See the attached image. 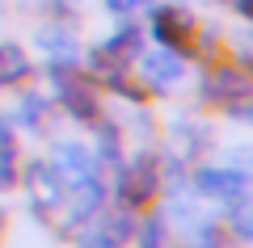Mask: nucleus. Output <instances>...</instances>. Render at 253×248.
Segmentation results:
<instances>
[{
  "mask_svg": "<svg viewBox=\"0 0 253 248\" xmlns=\"http://www.w3.org/2000/svg\"><path fill=\"white\" fill-rule=\"evenodd\" d=\"M232 4H236V13H241V17H249V13H253V0H232Z\"/></svg>",
  "mask_w": 253,
  "mask_h": 248,
  "instance_id": "obj_22",
  "label": "nucleus"
},
{
  "mask_svg": "<svg viewBox=\"0 0 253 248\" xmlns=\"http://www.w3.org/2000/svg\"><path fill=\"white\" fill-rule=\"evenodd\" d=\"M38 46L46 51V63H51V68H76V59H81V42H76L68 30H59V26L38 30Z\"/></svg>",
  "mask_w": 253,
  "mask_h": 248,
  "instance_id": "obj_7",
  "label": "nucleus"
},
{
  "mask_svg": "<svg viewBox=\"0 0 253 248\" xmlns=\"http://www.w3.org/2000/svg\"><path fill=\"white\" fill-rule=\"evenodd\" d=\"M110 9L118 13V17H123V13H131V9H139V4H144V0H106Z\"/></svg>",
  "mask_w": 253,
  "mask_h": 248,
  "instance_id": "obj_21",
  "label": "nucleus"
},
{
  "mask_svg": "<svg viewBox=\"0 0 253 248\" xmlns=\"http://www.w3.org/2000/svg\"><path fill=\"white\" fill-rule=\"evenodd\" d=\"M51 80H55V89H59V101L68 106V114H72L76 122H97L101 118V106H97V97H93V89L72 68H51Z\"/></svg>",
  "mask_w": 253,
  "mask_h": 248,
  "instance_id": "obj_2",
  "label": "nucleus"
},
{
  "mask_svg": "<svg viewBox=\"0 0 253 248\" xmlns=\"http://www.w3.org/2000/svg\"><path fill=\"white\" fill-rule=\"evenodd\" d=\"M144 80L152 84V89H173V84L181 80V55H173L169 46L148 51L144 55Z\"/></svg>",
  "mask_w": 253,
  "mask_h": 248,
  "instance_id": "obj_8",
  "label": "nucleus"
},
{
  "mask_svg": "<svg viewBox=\"0 0 253 248\" xmlns=\"http://www.w3.org/2000/svg\"><path fill=\"white\" fill-rule=\"evenodd\" d=\"M97 147H101V160L118 169V131L110 122H101V118H97Z\"/></svg>",
  "mask_w": 253,
  "mask_h": 248,
  "instance_id": "obj_12",
  "label": "nucleus"
},
{
  "mask_svg": "<svg viewBox=\"0 0 253 248\" xmlns=\"http://www.w3.org/2000/svg\"><path fill=\"white\" fill-rule=\"evenodd\" d=\"M26 181H30L26 189H30V202H34L38 214H51L55 206L68 198V185H63V177H59V169H55V164H34Z\"/></svg>",
  "mask_w": 253,
  "mask_h": 248,
  "instance_id": "obj_4",
  "label": "nucleus"
},
{
  "mask_svg": "<svg viewBox=\"0 0 253 248\" xmlns=\"http://www.w3.org/2000/svg\"><path fill=\"white\" fill-rule=\"evenodd\" d=\"M42 118H46V101L42 97H21V126H30V131H42Z\"/></svg>",
  "mask_w": 253,
  "mask_h": 248,
  "instance_id": "obj_13",
  "label": "nucleus"
},
{
  "mask_svg": "<svg viewBox=\"0 0 253 248\" xmlns=\"http://www.w3.org/2000/svg\"><path fill=\"white\" fill-rule=\"evenodd\" d=\"M253 84L241 68H219V71H207L203 80V97L215 101V106H232V101H249Z\"/></svg>",
  "mask_w": 253,
  "mask_h": 248,
  "instance_id": "obj_5",
  "label": "nucleus"
},
{
  "mask_svg": "<svg viewBox=\"0 0 253 248\" xmlns=\"http://www.w3.org/2000/svg\"><path fill=\"white\" fill-rule=\"evenodd\" d=\"M30 76V59L21 46H0V84H21Z\"/></svg>",
  "mask_w": 253,
  "mask_h": 248,
  "instance_id": "obj_9",
  "label": "nucleus"
},
{
  "mask_svg": "<svg viewBox=\"0 0 253 248\" xmlns=\"http://www.w3.org/2000/svg\"><path fill=\"white\" fill-rule=\"evenodd\" d=\"M0 160H17V135H13V126H9V118H0Z\"/></svg>",
  "mask_w": 253,
  "mask_h": 248,
  "instance_id": "obj_15",
  "label": "nucleus"
},
{
  "mask_svg": "<svg viewBox=\"0 0 253 248\" xmlns=\"http://www.w3.org/2000/svg\"><path fill=\"white\" fill-rule=\"evenodd\" d=\"M81 248H118V240L106 231H89V236H81Z\"/></svg>",
  "mask_w": 253,
  "mask_h": 248,
  "instance_id": "obj_19",
  "label": "nucleus"
},
{
  "mask_svg": "<svg viewBox=\"0 0 253 248\" xmlns=\"http://www.w3.org/2000/svg\"><path fill=\"white\" fill-rule=\"evenodd\" d=\"M190 30H194V21H190V13H181V9H156L152 13V38L161 46H169L173 55L190 51Z\"/></svg>",
  "mask_w": 253,
  "mask_h": 248,
  "instance_id": "obj_6",
  "label": "nucleus"
},
{
  "mask_svg": "<svg viewBox=\"0 0 253 248\" xmlns=\"http://www.w3.org/2000/svg\"><path fill=\"white\" fill-rule=\"evenodd\" d=\"M156 189H161V177H156L152 151H144L131 169H118V202H123V206H144V202H152Z\"/></svg>",
  "mask_w": 253,
  "mask_h": 248,
  "instance_id": "obj_1",
  "label": "nucleus"
},
{
  "mask_svg": "<svg viewBox=\"0 0 253 248\" xmlns=\"http://www.w3.org/2000/svg\"><path fill=\"white\" fill-rule=\"evenodd\" d=\"M173 135H177L181 139V156H194V147H203V143H207V131H203V126H186V122H177L173 126Z\"/></svg>",
  "mask_w": 253,
  "mask_h": 248,
  "instance_id": "obj_14",
  "label": "nucleus"
},
{
  "mask_svg": "<svg viewBox=\"0 0 253 248\" xmlns=\"http://www.w3.org/2000/svg\"><path fill=\"white\" fill-rule=\"evenodd\" d=\"M232 231H236L241 240H249V236H253V223H249V206H245V202H232Z\"/></svg>",
  "mask_w": 253,
  "mask_h": 248,
  "instance_id": "obj_16",
  "label": "nucleus"
},
{
  "mask_svg": "<svg viewBox=\"0 0 253 248\" xmlns=\"http://www.w3.org/2000/svg\"><path fill=\"white\" fill-rule=\"evenodd\" d=\"M194 244H199V248H228L224 227H219L215 219H203L199 227H194Z\"/></svg>",
  "mask_w": 253,
  "mask_h": 248,
  "instance_id": "obj_11",
  "label": "nucleus"
},
{
  "mask_svg": "<svg viewBox=\"0 0 253 248\" xmlns=\"http://www.w3.org/2000/svg\"><path fill=\"white\" fill-rule=\"evenodd\" d=\"M13 185H17V169L9 160H0V189H13Z\"/></svg>",
  "mask_w": 253,
  "mask_h": 248,
  "instance_id": "obj_20",
  "label": "nucleus"
},
{
  "mask_svg": "<svg viewBox=\"0 0 253 248\" xmlns=\"http://www.w3.org/2000/svg\"><path fill=\"white\" fill-rule=\"evenodd\" d=\"M139 236H144V248H165V223L148 219L144 227H139Z\"/></svg>",
  "mask_w": 253,
  "mask_h": 248,
  "instance_id": "obj_17",
  "label": "nucleus"
},
{
  "mask_svg": "<svg viewBox=\"0 0 253 248\" xmlns=\"http://www.w3.org/2000/svg\"><path fill=\"white\" fill-rule=\"evenodd\" d=\"M101 51H106L110 59H126V55H135V51H139V30H135V26H123L114 38L101 42Z\"/></svg>",
  "mask_w": 253,
  "mask_h": 248,
  "instance_id": "obj_10",
  "label": "nucleus"
},
{
  "mask_svg": "<svg viewBox=\"0 0 253 248\" xmlns=\"http://www.w3.org/2000/svg\"><path fill=\"white\" fill-rule=\"evenodd\" d=\"M131 231H135V223H131V214H110L106 219V236H114V240H123V236H131Z\"/></svg>",
  "mask_w": 253,
  "mask_h": 248,
  "instance_id": "obj_18",
  "label": "nucleus"
},
{
  "mask_svg": "<svg viewBox=\"0 0 253 248\" xmlns=\"http://www.w3.org/2000/svg\"><path fill=\"white\" fill-rule=\"evenodd\" d=\"M194 189H199L203 198H219V202H245V194H249V177L236 169H199L194 173Z\"/></svg>",
  "mask_w": 253,
  "mask_h": 248,
  "instance_id": "obj_3",
  "label": "nucleus"
}]
</instances>
